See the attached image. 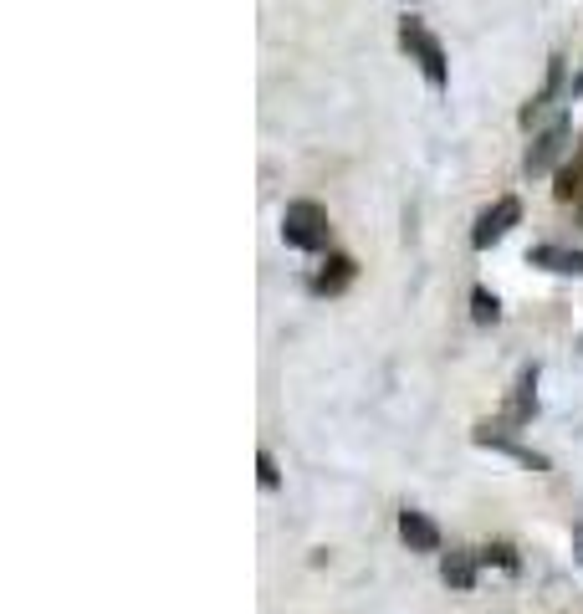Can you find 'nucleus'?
Listing matches in <instances>:
<instances>
[{
    "instance_id": "nucleus-1",
    "label": "nucleus",
    "mask_w": 583,
    "mask_h": 614,
    "mask_svg": "<svg viewBox=\"0 0 583 614\" xmlns=\"http://www.w3.org/2000/svg\"><path fill=\"white\" fill-rule=\"evenodd\" d=\"M399 47L410 52V62L420 67V77L435 87V93H445V82H451V67H445V47H440V36H435L420 16H405V21H399Z\"/></svg>"
},
{
    "instance_id": "nucleus-2",
    "label": "nucleus",
    "mask_w": 583,
    "mask_h": 614,
    "mask_svg": "<svg viewBox=\"0 0 583 614\" xmlns=\"http://www.w3.org/2000/svg\"><path fill=\"white\" fill-rule=\"evenodd\" d=\"M282 241L297 251H328L333 226H328V210L318 200H292L282 210Z\"/></svg>"
},
{
    "instance_id": "nucleus-3",
    "label": "nucleus",
    "mask_w": 583,
    "mask_h": 614,
    "mask_svg": "<svg viewBox=\"0 0 583 614\" xmlns=\"http://www.w3.org/2000/svg\"><path fill=\"white\" fill-rule=\"evenodd\" d=\"M522 221V200H512V195H502L491 210H481V221H476V231H471V246L476 251H486V246H497L512 226Z\"/></svg>"
},
{
    "instance_id": "nucleus-4",
    "label": "nucleus",
    "mask_w": 583,
    "mask_h": 614,
    "mask_svg": "<svg viewBox=\"0 0 583 614\" xmlns=\"http://www.w3.org/2000/svg\"><path fill=\"white\" fill-rule=\"evenodd\" d=\"M563 144H568V118L548 123L543 134L532 139V149H527V174H532V180H537V174H553V164L563 159Z\"/></svg>"
},
{
    "instance_id": "nucleus-5",
    "label": "nucleus",
    "mask_w": 583,
    "mask_h": 614,
    "mask_svg": "<svg viewBox=\"0 0 583 614\" xmlns=\"http://www.w3.org/2000/svg\"><path fill=\"white\" fill-rule=\"evenodd\" d=\"M476 446H491V451H502V456H512V461H522V466H532V471H548V456H543V451L512 441V435L497 430V425H481V430H476Z\"/></svg>"
},
{
    "instance_id": "nucleus-6",
    "label": "nucleus",
    "mask_w": 583,
    "mask_h": 614,
    "mask_svg": "<svg viewBox=\"0 0 583 614\" xmlns=\"http://www.w3.org/2000/svg\"><path fill=\"white\" fill-rule=\"evenodd\" d=\"M399 538L410 543V553H440V528L425 512H415V507L399 512Z\"/></svg>"
},
{
    "instance_id": "nucleus-7",
    "label": "nucleus",
    "mask_w": 583,
    "mask_h": 614,
    "mask_svg": "<svg viewBox=\"0 0 583 614\" xmlns=\"http://www.w3.org/2000/svg\"><path fill=\"white\" fill-rule=\"evenodd\" d=\"M558 93H563V57H553V62H548V82H543V93H537V98L522 108V123L532 128L537 118H543V113L553 108V98H558Z\"/></svg>"
},
{
    "instance_id": "nucleus-8",
    "label": "nucleus",
    "mask_w": 583,
    "mask_h": 614,
    "mask_svg": "<svg viewBox=\"0 0 583 614\" xmlns=\"http://www.w3.org/2000/svg\"><path fill=\"white\" fill-rule=\"evenodd\" d=\"M532 261L548 272H563V277H583V251H573V246H537Z\"/></svg>"
},
{
    "instance_id": "nucleus-9",
    "label": "nucleus",
    "mask_w": 583,
    "mask_h": 614,
    "mask_svg": "<svg viewBox=\"0 0 583 614\" xmlns=\"http://www.w3.org/2000/svg\"><path fill=\"white\" fill-rule=\"evenodd\" d=\"M440 579L451 589H471L476 584V553H445L440 558Z\"/></svg>"
},
{
    "instance_id": "nucleus-10",
    "label": "nucleus",
    "mask_w": 583,
    "mask_h": 614,
    "mask_svg": "<svg viewBox=\"0 0 583 614\" xmlns=\"http://www.w3.org/2000/svg\"><path fill=\"white\" fill-rule=\"evenodd\" d=\"M353 256H328L323 261V272H318V282H312V292H343L348 282H353Z\"/></svg>"
},
{
    "instance_id": "nucleus-11",
    "label": "nucleus",
    "mask_w": 583,
    "mask_h": 614,
    "mask_svg": "<svg viewBox=\"0 0 583 614\" xmlns=\"http://www.w3.org/2000/svg\"><path fill=\"white\" fill-rule=\"evenodd\" d=\"M471 318H476V323H497V318H502V302L491 297L486 287H476V292H471Z\"/></svg>"
},
{
    "instance_id": "nucleus-12",
    "label": "nucleus",
    "mask_w": 583,
    "mask_h": 614,
    "mask_svg": "<svg viewBox=\"0 0 583 614\" xmlns=\"http://www.w3.org/2000/svg\"><path fill=\"white\" fill-rule=\"evenodd\" d=\"M553 195H558V200H583V169H558Z\"/></svg>"
},
{
    "instance_id": "nucleus-13",
    "label": "nucleus",
    "mask_w": 583,
    "mask_h": 614,
    "mask_svg": "<svg viewBox=\"0 0 583 614\" xmlns=\"http://www.w3.org/2000/svg\"><path fill=\"white\" fill-rule=\"evenodd\" d=\"M256 471H261V487H277V481H282V471H277V461H272V456H266V451L256 456Z\"/></svg>"
},
{
    "instance_id": "nucleus-14",
    "label": "nucleus",
    "mask_w": 583,
    "mask_h": 614,
    "mask_svg": "<svg viewBox=\"0 0 583 614\" xmlns=\"http://www.w3.org/2000/svg\"><path fill=\"white\" fill-rule=\"evenodd\" d=\"M481 558H491V563H502V568H517V553H512L507 543H491V548H486Z\"/></svg>"
},
{
    "instance_id": "nucleus-15",
    "label": "nucleus",
    "mask_w": 583,
    "mask_h": 614,
    "mask_svg": "<svg viewBox=\"0 0 583 614\" xmlns=\"http://www.w3.org/2000/svg\"><path fill=\"white\" fill-rule=\"evenodd\" d=\"M573 558H578V568H583V522H573Z\"/></svg>"
},
{
    "instance_id": "nucleus-16",
    "label": "nucleus",
    "mask_w": 583,
    "mask_h": 614,
    "mask_svg": "<svg viewBox=\"0 0 583 614\" xmlns=\"http://www.w3.org/2000/svg\"><path fill=\"white\" fill-rule=\"evenodd\" d=\"M573 93H583V72H578V77H573Z\"/></svg>"
},
{
    "instance_id": "nucleus-17",
    "label": "nucleus",
    "mask_w": 583,
    "mask_h": 614,
    "mask_svg": "<svg viewBox=\"0 0 583 614\" xmlns=\"http://www.w3.org/2000/svg\"><path fill=\"white\" fill-rule=\"evenodd\" d=\"M578 215H583V200H578Z\"/></svg>"
}]
</instances>
